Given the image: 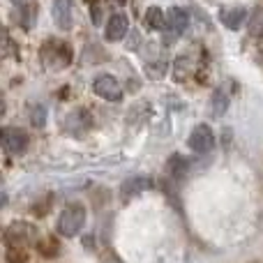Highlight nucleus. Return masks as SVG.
I'll list each match as a JSON object with an SVG mask.
<instances>
[{
	"mask_svg": "<svg viewBox=\"0 0 263 263\" xmlns=\"http://www.w3.org/2000/svg\"><path fill=\"white\" fill-rule=\"evenodd\" d=\"M30 123L35 125V127H44L46 125V109L44 106H32L30 109Z\"/></svg>",
	"mask_w": 263,
	"mask_h": 263,
	"instance_id": "nucleus-20",
	"label": "nucleus"
},
{
	"mask_svg": "<svg viewBox=\"0 0 263 263\" xmlns=\"http://www.w3.org/2000/svg\"><path fill=\"white\" fill-rule=\"evenodd\" d=\"M37 14H40V5L37 3H23L21 9H18V23H21V28L32 30V26H35V21H37Z\"/></svg>",
	"mask_w": 263,
	"mask_h": 263,
	"instance_id": "nucleus-15",
	"label": "nucleus"
},
{
	"mask_svg": "<svg viewBox=\"0 0 263 263\" xmlns=\"http://www.w3.org/2000/svg\"><path fill=\"white\" fill-rule=\"evenodd\" d=\"M219 21H222V26H227L229 30H240L242 23L250 21V18H247V7H242V5L222 7L219 9Z\"/></svg>",
	"mask_w": 263,
	"mask_h": 263,
	"instance_id": "nucleus-8",
	"label": "nucleus"
},
{
	"mask_svg": "<svg viewBox=\"0 0 263 263\" xmlns=\"http://www.w3.org/2000/svg\"><path fill=\"white\" fill-rule=\"evenodd\" d=\"M92 127V114L88 109H74L72 114L65 118V129L69 132V134H74V136H81V134H86L88 129Z\"/></svg>",
	"mask_w": 263,
	"mask_h": 263,
	"instance_id": "nucleus-7",
	"label": "nucleus"
},
{
	"mask_svg": "<svg viewBox=\"0 0 263 263\" xmlns=\"http://www.w3.org/2000/svg\"><path fill=\"white\" fill-rule=\"evenodd\" d=\"M148 190H153V180H150L148 176H132L129 180L123 182L120 194H123L125 199H132V196L141 194V192H148Z\"/></svg>",
	"mask_w": 263,
	"mask_h": 263,
	"instance_id": "nucleus-12",
	"label": "nucleus"
},
{
	"mask_svg": "<svg viewBox=\"0 0 263 263\" xmlns=\"http://www.w3.org/2000/svg\"><path fill=\"white\" fill-rule=\"evenodd\" d=\"M5 242L7 247H18V250H26L28 245H35L37 240V229L28 222H14L5 229Z\"/></svg>",
	"mask_w": 263,
	"mask_h": 263,
	"instance_id": "nucleus-3",
	"label": "nucleus"
},
{
	"mask_svg": "<svg viewBox=\"0 0 263 263\" xmlns=\"http://www.w3.org/2000/svg\"><path fill=\"white\" fill-rule=\"evenodd\" d=\"M12 3H16V5H23V0H12Z\"/></svg>",
	"mask_w": 263,
	"mask_h": 263,
	"instance_id": "nucleus-22",
	"label": "nucleus"
},
{
	"mask_svg": "<svg viewBox=\"0 0 263 263\" xmlns=\"http://www.w3.org/2000/svg\"><path fill=\"white\" fill-rule=\"evenodd\" d=\"M92 90L95 95H100L102 100H109V102H120L123 100V86L116 77L111 74H100V77L92 81Z\"/></svg>",
	"mask_w": 263,
	"mask_h": 263,
	"instance_id": "nucleus-5",
	"label": "nucleus"
},
{
	"mask_svg": "<svg viewBox=\"0 0 263 263\" xmlns=\"http://www.w3.org/2000/svg\"><path fill=\"white\" fill-rule=\"evenodd\" d=\"M143 26L148 28V30H155V32H159L164 26H166V14L162 12L159 7H148L145 9V14H143Z\"/></svg>",
	"mask_w": 263,
	"mask_h": 263,
	"instance_id": "nucleus-14",
	"label": "nucleus"
},
{
	"mask_svg": "<svg viewBox=\"0 0 263 263\" xmlns=\"http://www.w3.org/2000/svg\"><path fill=\"white\" fill-rule=\"evenodd\" d=\"M83 227H86V208L81 203H69L58 217V233L65 238H72L81 233Z\"/></svg>",
	"mask_w": 263,
	"mask_h": 263,
	"instance_id": "nucleus-2",
	"label": "nucleus"
},
{
	"mask_svg": "<svg viewBox=\"0 0 263 263\" xmlns=\"http://www.w3.org/2000/svg\"><path fill=\"white\" fill-rule=\"evenodd\" d=\"M30 254L26 250H18V247H9L7 254H5V263H28Z\"/></svg>",
	"mask_w": 263,
	"mask_h": 263,
	"instance_id": "nucleus-18",
	"label": "nucleus"
},
{
	"mask_svg": "<svg viewBox=\"0 0 263 263\" xmlns=\"http://www.w3.org/2000/svg\"><path fill=\"white\" fill-rule=\"evenodd\" d=\"M187 143H190V148L194 150L196 155H205L215 148V134L208 125H196V127L192 129Z\"/></svg>",
	"mask_w": 263,
	"mask_h": 263,
	"instance_id": "nucleus-6",
	"label": "nucleus"
},
{
	"mask_svg": "<svg viewBox=\"0 0 263 263\" xmlns=\"http://www.w3.org/2000/svg\"><path fill=\"white\" fill-rule=\"evenodd\" d=\"M51 201H53L51 196H44L42 201H37V203L32 205V213H35L37 217H46V215L51 213Z\"/></svg>",
	"mask_w": 263,
	"mask_h": 263,
	"instance_id": "nucleus-21",
	"label": "nucleus"
},
{
	"mask_svg": "<svg viewBox=\"0 0 263 263\" xmlns=\"http://www.w3.org/2000/svg\"><path fill=\"white\" fill-rule=\"evenodd\" d=\"M129 32V18L125 14H111L109 21H106V30L104 37L109 42H120L125 35Z\"/></svg>",
	"mask_w": 263,
	"mask_h": 263,
	"instance_id": "nucleus-9",
	"label": "nucleus"
},
{
	"mask_svg": "<svg viewBox=\"0 0 263 263\" xmlns=\"http://www.w3.org/2000/svg\"><path fill=\"white\" fill-rule=\"evenodd\" d=\"M28 134L18 127H3L0 132V143L9 155H23L28 150Z\"/></svg>",
	"mask_w": 263,
	"mask_h": 263,
	"instance_id": "nucleus-4",
	"label": "nucleus"
},
{
	"mask_svg": "<svg viewBox=\"0 0 263 263\" xmlns=\"http://www.w3.org/2000/svg\"><path fill=\"white\" fill-rule=\"evenodd\" d=\"M166 26L173 35H182L190 26V12L185 7H168L166 9Z\"/></svg>",
	"mask_w": 263,
	"mask_h": 263,
	"instance_id": "nucleus-10",
	"label": "nucleus"
},
{
	"mask_svg": "<svg viewBox=\"0 0 263 263\" xmlns=\"http://www.w3.org/2000/svg\"><path fill=\"white\" fill-rule=\"evenodd\" d=\"M187 171H190V162H187V157H182V155H171V159L166 162V176L171 178V180H182V178H187Z\"/></svg>",
	"mask_w": 263,
	"mask_h": 263,
	"instance_id": "nucleus-13",
	"label": "nucleus"
},
{
	"mask_svg": "<svg viewBox=\"0 0 263 263\" xmlns=\"http://www.w3.org/2000/svg\"><path fill=\"white\" fill-rule=\"evenodd\" d=\"M247 30L252 37H263V7H256L247 21Z\"/></svg>",
	"mask_w": 263,
	"mask_h": 263,
	"instance_id": "nucleus-17",
	"label": "nucleus"
},
{
	"mask_svg": "<svg viewBox=\"0 0 263 263\" xmlns=\"http://www.w3.org/2000/svg\"><path fill=\"white\" fill-rule=\"evenodd\" d=\"M42 63H44V67L53 69V72L69 67L72 65V49H69V44L63 40H46L42 44Z\"/></svg>",
	"mask_w": 263,
	"mask_h": 263,
	"instance_id": "nucleus-1",
	"label": "nucleus"
},
{
	"mask_svg": "<svg viewBox=\"0 0 263 263\" xmlns=\"http://www.w3.org/2000/svg\"><path fill=\"white\" fill-rule=\"evenodd\" d=\"M37 250H40L46 259H55V256L60 254V252H58L60 247H58V242H55V238H51L49 242H37Z\"/></svg>",
	"mask_w": 263,
	"mask_h": 263,
	"instance_id": "nucleus-19",
	"label": "nucleus"
},
{
	"mask_svg": "<svg viewBox=\"0 0 263 263\" xmlns=\"http://www.w3.org/2000/svg\"><path fill=\"white\" fill-rule=\"evenodd\" d=\"M118 3H125V0H118Z\"/></svg>",
	"mask_w": 263,
	"mask_h": 263,
	"instance_id": "nucleus-23",
	"label": "nucleus"
},
{
	"mask_svg": "<svg viewBox=\"0 0 263 263\" xmlns=\"http://www.w3.org/2000/svg\"><path fill=\"white\" fill-rule=\"evenodd\" d=\"M210 104H213V106H210L213 118H222V116L229 111V95H227V92H222V90H215Z\"/></svg>",
	"mask_w": 263,
	"mask_h": 263,
	"instance_id": "nucleus-16",
	"label": "nucleus"
},
{
	"mask_svg": "<svg viewBox=\"0 0 263 263\" xmlns=\"http://www.w3.org/2000/svg\"><path fill=\"white\" fill-rule=\"evenodd\" d=\"M53 21L60 30H69L72 28V0H53Z\"/></svg>",
	"mask_w": 263,
	"mask_h": 263,
	"instance_id": "nucleus-11",
	"label": "nucleus"
}]
</instances>
